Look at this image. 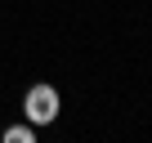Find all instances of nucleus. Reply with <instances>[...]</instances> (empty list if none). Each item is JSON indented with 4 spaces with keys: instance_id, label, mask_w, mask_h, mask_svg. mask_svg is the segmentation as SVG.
<instances>
[{
    "instance_id": "f257e3e1",
    "label": "nucleus",
    "mask_w": 152,
    "mask_h": 143,
    "mask_svg": "<svg viewBox=\"0 0 152 143\" xmlns=\"http://www.w3.org/2000/svg\"><path fill=\"white\" fill-rule=\"evenodd\" d=\"M58 107H63V98H58V90L45 85V81H36V85L27 90V98H23V116H27L31 125H49V121H58Z\"/></svg>"
},
{
    "instance_id": "f03ea898",
    "label": "nucleus",
    "mask_w": 152,
    "mask_h": 143,
    "mask_svg": "<svg viewBox=\"0 0 152 143\" xmlns=\"http://www.w3.org/2000/svg\"><path fill=\"white\" fill-rule=\"evenodd\" d=\"M0 139H5V143H36V125L31 121H18L9 130H0Z\"/></svg>"
}]
</instances>
